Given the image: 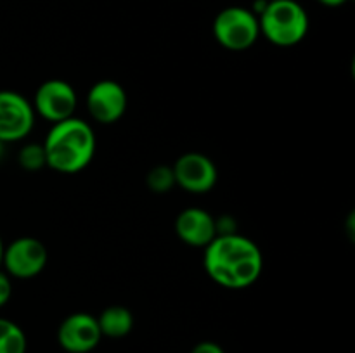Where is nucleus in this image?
Returning a JSON list of instances; mask_svg holds the SVG:
<instances>
[{
  "instance_id": "16",
  "label": "nucleus",
  "mask_w": 355,
  "mask_h": 353,
  "mask_svg": "<svg viewBox=\"0 0 355 353\" xmlns=\"http://www.w3.org/2000/svg\"><path fill=\"white\" fill-rule=\"evenodd\" d=\"M10 296H12V282H10V277L0 270V308L9 303Z\"/></svg>"
},
{
  "instance_id": "5",
  "label": "nucleus",
  "mask_w": 355,
  "mask_h": 353,
  "mask_svg": "<svg viewBox=\"0 0 355 353\" xmlns=\"http://www.w3.org/2000/svg\"><path fill=\"white\" fill-rule=\"evenodd\" d=\"M49 262V251L37 237H19L3 248L2 265L14 279H33L40 275Z\"/></svg>"
},
{
  "instance_id": "17",
  "label": "nucleus",
  "mask_w": 355,
  "mask_h": 353,
  "mask_svg": "<svg viewBox=\"0 0 355 353\" xmlns=\"http://www.w3.org/2000/svg\"><path fill=\"white\" fill-rule=\"evenodd\" d=\"M191 353H225L218 343L215 341H201L191 350Z\"/></svg>"
},
{
  "instance_id": "15",
  "label": "nucleus",
  "mask_w": 355,
  "mask_h": 353,
  "mask_svg": "<svg viewBox=\"0 0 355 353\" xmlns=\"http://www.w3.org/2000/svg\"><path fill=\"white\" fill-rule=\"evenodd\" d=\"M19 165L23 166L28 172H35V170H40L44 166H47L45 161V151L42 144H26L19 151Z\"/></svg>"
},
{
  "instance_id": "18",
  "label": "nucleus",
  "mask_w": 355,
  "mask_h": 353,
  "mask_svg": "<svg viewBox=\"0 0 355 353\" xmlns=\"http://www.w3.org/2000/svg\"><path fill=\"white\" fill-rule=\"evenodd\" d=\"M318 2H321L326 7H340L347 3V0H318Z\"/></svg>"
},
{
  "instance_id": "1",
  "label": "nucleus",
  "mask_w": 355,
  "mask_h": 353,
  "mask_svg": "<svg viewBox=\"0 0 355 353\" xmlns=\"http://www.w3.org/2000/svg\"><path fill=\"white\" fill-rule=\"evenodd\" d=\"M205 270L208 277L225 289H246L260 279L263 256L252 239L220 234L205 248Z\"/></svg>"
},
{
  "instance_id": "2",
  "label": "nucleus",
  "mask_w": 355,
  "mask_h": 353,
  "mask_svg": "<svg viewBox=\"0 0 355 353\" xmlns=\"http://www.w3.org/2000/svg\"><path fill=\"white\" fill-rule=\"evenodd\" d=\"M47 166L59 173H78L92 163L97 141L92 127L80 118L52 123L42 142Z\"/></svg>"
},
{
  "instance_id": "4",
  "label": "nucleus",
  "mask_w": 355,
  "mask_h": 353,
  "mask_svg": "<svg viewBox=\"0 0 355 353\" xmlns=\"http://www.w3.org/2000/svg\"><path fill=\"white\" fill-rule=\"evenodd\" d=\"M214 37L224 48L243 52L253 47L260 37L259 17L252 9L231 6L222 9L214 19Z\"/></svg>"
},
{
  "instance_id": "10",
  "label": "nucleus",
  "mask_w": 355,
  "mask_h": 353,
  "mask_svg": "<svg viewBox=\"0 0 355 353\" xmlns=\"http://www.w3.org/2000/svg\"><path fill=\"white\" fill-rule=\"evenodd\" d=\"M103 339L97 317L87 311L68 315L58 327V343L68 353H89Z\"/></svg>"
},
{
  "instance_id": "11",
  "label": "nucleus",
  "mask_w": 355,
  "mask_h": 353,
  "mask_svg": "<svg viewBox=\"0 0 355 353\" xmlns=\"http://www.w3.org/2000/svg\"><path fill=\"white\" fill-rule=\"evenodd\" d=\"M175 234L193 248H207L218 235L217 220L203 208H186L175 218Z\"/></svg>"
},
{
  "instance_id": "8",
  "label": "nucleus",
  "mask_w": 355,
  "mask_h": 353,
  "mask_svg": "<svg viewBox=\"0 0 355 353\" xmlns=\"http://www.w3.org/2000/svg\"><path fill=\"white\" fill-rule=\"evenodd\" d=\"M175 185L191 194H207L217 185L215 163L201 152H186L172 166Z\"/></svg>"
},
{
  "instance_id": "14",
  "label": "nucleus",
  "mask_w": 355,
  "mask_h": 353,
  "mask_svg": "<svg viewBox=\"0 0 355 353\" xmlns=\"http://www.w3.org/2000/svg\"><path fill=\"white\" fill-rule=\"evenodd\" d=\"M146 183L156 194H165L172 190L173 185H175V176H173L172 166L158 165L151 168L148 176H146Z\"/></svg>"
},
{
  "instance_id": "21",
  "label": "nucleus",
  "mask_w": 355,
  "mask_h": 353,
  "mask_svg": "<svg viewBox=\"0 0 355 353\" xmlns=\"http://www.w3.org/2000/svg\"><path fill=\"white\" fill-rule=\"evenodd\" d=\"M267 2H276V0H267Z\"/></svg>"
},
{
  "instance_id": "3",
  "label": "nucleus",
  "mask_w": 355,
  "mask_h": 353,
  "mask_svg": "<svg viewBox=\"0 0 355 353\" xmlns=\"http://www.w3.org/2000/svg\"><path fill=\"white\" fill-rule=\"evenodd\" d=\"M260 35L277 47H293L305 38L309 31V16L295 0L267 2L259 14Z\"/></svg>"
},
{
  "instance_id": "20",
  "label": "nucleus",
  "mask_w": 355,
  "mask_h": 353,
  "mask_svg": "<svg viewBox=\"0 0 355 353\" xmlns=\"http://www.w3.org/2000/svg\"><path fill=\"white\" fill-rule=\"evenodd\" d=\"M3 154V142H0V158H2Z\"/></svg>"
},
{
  "instance_id": "13",
  "label": "nucleus",
  "mask_w": 355,
  "mask_h": 353,
  "mask_svg": "<svg viewBox=\"0 0 355 353\" xmlns=\"http://www.w3.org/2000/svg\"><path fill=\"white\" fill-rule=\"evenodd\" d=\"M26 334L16 322L0 317V353H26Z\"/></svg>"
},
{
  "instance_id": "12",
  "label": "nucleus",
  "mask_w": 355,
  "mask_h": 353,
  "mask_svg": "<svg viewBox=\"0 0 355 353\" xmlns=\"http://www.w3.org/2000/svg\"><path fill=\"white\" fill-rule=\"evenodd\" d=\"M97 324H99L103 338L106 336L111 339H120L130 334L134 329V315L127 307L111 305L101 311V315L97 317Z\"/></svg>"
},
{
  "instance_id": "6",
  "label": "nucleus",
  "mask_w": 355,
  "mask_h": 353,
  "mask_svg": "<svg viewBox=\"0 0 355 353\" xmlns=\"http://www.w3.org/2000/svg\"><path fill=\"white\" fill-rule=\"evenodd\" d=\"M31 106L40 118L51 123H59L75 116L78 97L66 80L52 78L38 87Z\"/></svg>"
},
{
  "instance_id": "19",
  "label": "nucleus",
  "mask_w": 355,
  "mask_h": 353,
  "mask_svg": "<svg viewBox=\"0 0 355 353\" xmlns=\"http://www.w3.org/2000/svg\"><path fill=\"white\" fill-rule=\"evenodd\" d=\"M3 248H6V246H3V242H2V237H0V266H2V256H3Z\"/></svg>"
},
{
  "instance_id": "9",
  "label": "nucleus",
  "mask_w": 355,
  "mask_h": 353,
  "mask_svg": "<svg viewBox=\"0 0 355 353\" xmlns=\"http://www.w3.org/2000/svg\"><path fill=\"white\" fill-rule=\"evenodd\" d=\"M87 111L97 123L113 125L127 111V92L114 80H99L87 92Z\"/></svg>"
},
{
  "instance_id": "7",
  "label": "nucleus",
  "mask_w": 355,
  "mask_h": 353,
  "mask_svg": "<svg viewBox=\"0 0 355 353\" xmlns=\"http://www.w3.org/2000/svg\"><path fill=\"white\" fill-rule=\"evenodd\" d=\"M35 125V109L26 97L14 90H0V142L23 141Z\"/></svg>"
}]
</instances>
